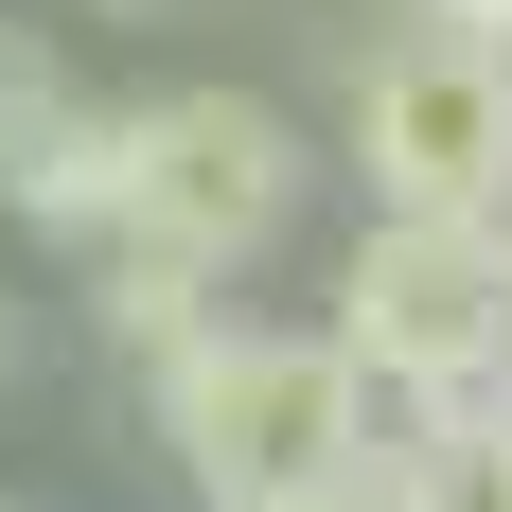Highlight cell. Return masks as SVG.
Listing matches in <instances>:
<instances>
[{
	"label": "cell",
	"mask_w": 512,
	"mask_h": 512,
	"mask_svg": "<svg viewBox=\"0 0 512 512\" xmlns=\"http://www.w3.org/2000/svg\"><path fill=\"white\" fill-rule=\"evenodd\" d=\"M18 336H36V318H18V283H0V371H18Z\"/></svg>",
	"instance_id": "10"
},
{
	"label": "cell",
	"mask_w": 512,
	"mask_h": 512,
	"mask_svg": "<svg viewBox=\"0 0 512 512\" xmlns=\"http://www.w3.org/2000/svg\"><path fill=\"white\" fill-rule=\"evenodd\" d=\"M301 195H318V142H301L265 89H212V71H195V89H142V106H124V142H106V230L212 265V283L283 265Z\"/></svg>",
	"instance_id": "2"
},
{
	"label": "cell",
	"mask_w": 512,
	"mask_h": 512,
	"mask_svg": "<svg viewBox=\"0 0 512 512\" xmlns=\"http://www.w3.org/2000/svg\"><path fill=\"white\" fill-rule=\"evenodd\" d=\"M106 142H124V106H89V71L36 18H0V212L36 248H89L106 230Z\"/></svg>",
	"instance_id": "5"
},
{
	"label": "cell",
	"mask_w": 512,
	"mask_h": 512,
	"mask_svg": "<svg viewBox=\"0 0 512 512\" xmlns=\"http://www.w3.org/2000/svg\"><path fill=\"white\" fill-rule=\"evenodd\" d=\"M142 442L212 495H301V477H354L371 460V389L318 318H195L177 354L142 371Z\"/></svg>",
	"instance_id": "1"
},
{
	"label": "cell",
	"mask_w": 512,
	"mask_h": 512,
	"mask_svg": "<svg viewBox=\"0 0 512 512\" xmlns=\"http://www.w3.org/2000/svg\"><path fill=\"white\" fill-rule=\"evenodd\" d=\"M371 212H512V53L495 36H371L354 53V124H336Z\"/></svg>",
	"instance_id": "4"
},
{
	"label": "cell",
	"mask_w": 512,
	"mask_h": 512,
	"mask_svg": "<svg viewBox=\"0 0 512 512\" xmlns=\"http://www.w3.org/2000/svg\"><path fill=\"white\" fill-rule=\"evenodd\" d=\"M407 18H424V36H495V53H512V0H407Z\"/></svg>",
	"instance_id": "9"
},
{
	"label": "cell",
	"mask_w": 512,
	"mask_h": 512,
	"mask_svg": "<svg viewBox=\"0 0 512 512\" xmlns=\"http://www.w3.org/2000/svg\"><path fill=\"white\" fill-rule=\"evenodd\" d=\"M71 265H89V336H106L124 371H159L177 336H195V318H230V283H212V265H177V248H124V230H89Z\"/></svg>",
	"instance_id": "7"
},
{
	"label": "cell",
	"mask_w": 512,
	"mask_h": 512,
	"mask_svg": "<svg viewBox=\"0 0 512 512\" xmlns=\"http://www.w3.org/2000/svg\"><path fill=\"white\" fill-rule=\"evenodd\" d=\"M0 512H18V495H0Z\"/></svg>",
	"instance_id": "12"
},
{
	"label": "cell",
	"mask_w": 512,
	"mask_h": 512,
	"mask_svg": "<svg viewBox=\"0 0 512 512\" xmlns=\"http://www.w3.org/2000/svg\"><path fill=\"white\" fill-rule=\"evenodd\" d=\"M106 18H159V0H106Z\"/></svg>",
	"instance_id": "11"
},
{
	"label": "cell",
	"mask_w": 512,
	"mask_h": 512,
	"mask_svg": "<svg viewBox=\"0 0 512 512\" xmlns=\"http://www.w3.org/2000/svg\"><path fill=\"white\" fill-rule=\"evenodd\" d=\"M371 512H512V389L371 407Z\"/></svg>",
	"instance_id": "6"
},
{
	"label": "cell",
	"mask_w": 512,
	"mask_h": 512,
	"mask_svg": "<svg viewBox=\"0 0 512 512\" xmlns=\"http://www.w3.org/2000/svg\"><path fill=\"white\" fill-rule=\"evenodd\" d=\"M212 512H371V460L354 477H301V495H212Z\"/></svg>",
	"instance_id": "8"
},
{
	"label": "cell",
	"mask_w": 512,
	"mask_h": 512,
	"mask_svg": "<svg viewBox=\"0 0 512 512\" xmlns=\"http://www.w3.org/2000/svg\"><path fill=\"white\" fill-rule=\"evenodd\" d=\"M318 336L354 354L371 407H460V389H495V354H512V248H495V212H371L354 248H336Z\"/></svg>",
	"instance_id": "3"
}]
</instances>
